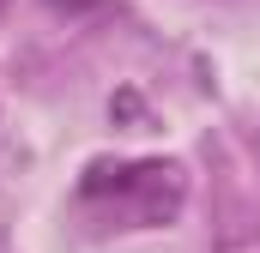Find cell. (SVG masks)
Masks as SVG:
<instances>
[{"label": "cell", "mask_w": 260, "mask_h": 253, "mask_svg": "<svg viewBox=\"0 0 260 253\" xmlns=\"http://www.w3.org/2000/svg\"><path fill=\"white\" fill-rule=\"evenodd\" d=\"M0 6H6V0H0Z\"/></svg>", "instance_id": "1"}]
</instances>
